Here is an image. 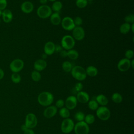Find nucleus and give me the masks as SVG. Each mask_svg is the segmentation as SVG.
<instances>
[{
	"mask_svg": "<svg viewBox=\"0 0 134 134\" xmlns=\"http://www.w3.org/2000/svg\"><path fill=\"white\" fill-rule=\"evenodd\" d=\"M54 97L52 93L49 92H43L38 96V102L40 105L43 106H49L53 102Z\"/></svg>",
	"mask_w": 134,
	"mask_h": 134,
	"instance_id": "f257e3e1",
	"label": "nucleus"
},
{
	"mask_svg": "<svg viewBox=\"0 0 134 134\" xmlns=\"http://www.w3.org/2000/svg\"><path fill=\"white\" fill-rule=\"evenodd\" d=\"M71 73L72 76L75 79L79 81H84L87 76L85 69L80 65L73 66L71 71Z\"/></svg>",
	"mask_w": 134,
	"mask_h": 134,
	"instance_id": "f03ea898",
	"label": "nucleus"
},
{
	"mask_svg": "<svg viewBox=\"0 0 134 134\" xmlns=\"http://www.w3.org/2000/svg\"><path fill=\"white\" fill-rule=\"evenodd\" d=\"M75 41L72 36L70 35L64 36L61 41V47L65 50L72 49L75 46Z\"/></svg>",
	"mask_w": 134,
	"mask_h": 134,
	"instance_id": "7ed1b4c3",
	"label": "nucleus"
},
{
	"mask_svg": "<svg viewBox=\"0 0 134 134\" xmlns=\"http://www.w3.org/2000/svg\"><path fill=\"white\" fill-rule=\"evenodd\" d=\"M52 14L51 7L47 5H42L40 6L37 10V15L42 19H46L50 17Z\"/></svg>",
	"mask_w": 134,
	"mask_h": 134,
	"instance_id": "20e7f679",
	"label": "nucleus"
},
{
	"mask_svg": "<svg viewBox=\"0 0 134 134\" xmlns=\"http://www.w3.org/2000/svg\"><path fill=\"white\" fill-rule=\"evenodd\" d=\"M75 134H88L90 132V127L84 121H78L74 127Z\"/></svg>",
	"mask_w": 134,
	"mask_h": 134,
	"instance_id": "39448f33",
	"label": "nucleus"
},
{
	"mask_svg": "<svg viewBox=\"0 0 134 134\" xmlns=\"http://www.w3.org/2000/svg\"><path fill=\"white\" fill-rule=\"evenodd\" d=\"M74 121L71 119L65 118L62 121L61 125V131L64 133H69L74 129Z\"/></svg>",
	"mask_w": 134,
	"mask_h": 134,
	"instance_id": "423d86ee",
	"label": "nucleus"
},
{
	"mask_svg": "<svg viewBox=\"0 0 134 134\" xmlns=\"http://www.w3.org/2000/svg\"><path fill=\"white\" fill-rule=\"evenodd\" d=\"M96 115L102 120H107L110 118V111L107 107L102 106L96 109Z\"/></svg>",
	"mask_w": 134,
	"mask_h": 134,
	"instance_id": "0eeeda50",
	"label": "nucleus"
},
{
	"mask_svg": "<svg viewBox=\"0 0 134 134\" xmlns=\"http://www.w3.org/2000/svg\"><path fill=\"white\" fill-rule=\"evenodd\" d=\"M24 66V61L20 59L13 60L9 64V69L13 73H18L22 70Z\"/></svg>",
	"mask_w": 134,
	"mask_h": 134,
	"instance_id": "6e6552de",
	"label": "nucleus"
},
{
	"mask_svg": "<svg viewBox=\"0 0 134 134\" xmlns=\"http://www.w3.org/2000/svg\"><path fill=\"white\" fill-rule=\"evenodd\" d=\"M38 123L37 117L33 113H28L26 117L25 125L29 129H32L35 128Z\"/></svg>",
	"mask_w": 134,
	"mask_h": 134,
	"instance_id": "1a4fd4ad",
	"label": "nucleus"
},
{
	"mask_svg": "<svg viewBox=\"0 0 134 134\" xmlns=\"http://www.w3.org/2000/svg\"><path fill=\"white\" fill-rule=\"evenodd\" d=\"M61 24L62 28L67 31H71L75 27L74 24L73 19L69 16L64 17L61 20Z\"/></svg>",
	"mask_w": 134,
	"mask_h": 134,
	"instance_id": "9d476101",
	"label": "nucleus"
},
{
	"mask_svg": "<svg viewBox=\"0 0 134 134\" xmlns=\"http://www.w3.org/2000/svg\"><path fill=\"white\" fill-rule=\"evenodd\" d=\"M85 30L81 26H75L72 30V37L74 40H82L85 37Z\"/></svg>",
	"mask_w": 134,
	"mask_h": 134,
	"instance_id": "9b49d317",
	"label": "nucleus"
},
{
	"mask_svg": "<svg viewBox=\"0 0 134 134\" xmlns=\"http://www.w3.org/2000/svg\"><path fill=\"white\" fill-rule=\"evenodd\" d=\"M131 67L130 60L123 58L120 60L117 64V68L121 72H126L128 71Z\"/></svg>",
	"mask_w": 134,
	"mask_h": 134,
	"instance_id": "f8f14e48",
	"label": "nucleus"
},
{
	"mask_svg": "<svg viewBox=\"0 0 134 134\" xmlns=\"http://www.w3.org/2000/svg\"><path fill=\"white\" fill-rule=\"evenodd\" d=\"M77 103V100L76 99V96L71 95L66 98L64 102V105H65L66 108L69 110H72L76 107Z\"/></svg>",
	"mask_w": 134,
	"mask_h": 134,
	"instance_id": "ddd939ff",
	"label": "nucleus"
},
{
	"mask_svg": "<svg viewBox=\"0 0 134 134\" xmlns=\"http://www.w3.org/2000/svg\"><path fill=\"white\" fill-rule=\"evenodd\" d=\"M58 109L55 106L50 105L43 111V116L47 118H51L57 113Z\"/></svg>",
	"mask_w": 134,
	"mask_h": 134,
	"instance_id": "4468645a",
	"label": "nucleus"
},
{
	"mask_svg": "<svg viewBox=\"0 0 134 134\" xmlns=\"http://www.w3.org/2000/svg\"><path fill=\"white\" fill-rule=\"evenodd\" d=\"M21 11L26 14H29L32 12L34 8V4L30 1L24 2L20 6Z\"/></svg>",
	"mask_w": 134,
	"mask_h": 134,
	"instance_id": "2eb2a0df",
	"label": "nucleus"
},
{
	"mask_svg": "<svg viewBox=\"0 0 134 134\" xmlns=\"http://www.w3.org/2000/svg\"><path fill=\"white\" fill-rule=\"evenodd\" d=\"M47 66V63L45 60L40 59L37 60L34 64V68L37 71H41L44 70Z\"/></svg>",
	"mask_w": 134,
	"mask_h": 134,
	"instance_id": "dca6fc26",
	"label": "nucleus"
},
{
	"mask_svg": "<svg viewBox=\"0 0 134 134\" xmlns=\"http://www.w3.org/2000/svg\"><path fill=\"white\" fill-rule=\"evenodd\" d=\"M55 44L52 41L46 42L44 46V52L47 55H50L55 52Z\"/></svg>",
	"mask_w": 134,
	"mask_h": 134,
	"instance_id": "f3484780",
	"label": "nucleus"
},
{
	"mask_svg": "<svg viewBox=\"0 0 134 134\" xmlns=\"http://www.w3.org/2000/svg\"><path fill=\"white\" fill-rule=\"evenodd\" d=\"M76 98L78 102L83 104L87 103L90 99L89 95L86 92L82 91L77 92Z\"/></svg>",
	"mask_w": 134,
	"mask_h": 134,
	"instance_id": "a211bd4d",
	"label": "nucleus"
},
{
	"mask_svg": "<svg viewBox=\"0 0 134 134\" xmlns=\"http://www.w3.org/2000/svg\"><path fill=\"white\" fill-rule=\"evenodd\" d=\"M2 18L3 21L6 23H9L12 21L13 18L12 12L8 9L2 10Z\"/></svg>",
	"mask_w": 134,
	"mask_h": 134,
	"instance_id": "6ab92c4d",
	"label": "nucleus"
},
{
	"mask_svg": "<svg viewBox=\"0 0 134 134\" xmlns=\"http://www.w3.org/2000/svg\"><path fill=\"white\" fill-rule=\"evenodd\" d=\"M61 18L59 13L54 12L52 13L50 16V20L51 24L53 25H58L61 24Z\"/></svg>",
	"mask_w": 134,
	"mask_h": 134,
	"instance_id": "aec40b11",
	"label": "nucleus"
},
{
	"mask_svg": "<svg viewBox=\"0 0 134 134\" xmlns=\"http://www.w3.org/2000/svg\"><path fill=\"white\" fill-rule=\"evenodd\" d=\"M85 71L86 75L91 77H95L98 74L97 69L93 65L88 66L85 69Z\"/></svg>",
	"mask_w": 134,
	"mask_h": 134,
	"instance_id": "412c9836",
	"label": "nucleus"
},
{
	"mask_svg": "<svg viewBox=\"0 0 134 134\" xmlns=\"http://www.w3.org/2000/svg\"><path fill=\"white\" fill-rule=\"evenodd\" d=\"M95 100L98 104H99L103 106H105L108 103V98H107V97L105 95H104L103 94L98 95L96 97Z\"/></svg>",
	"mask_w": 134,
	"mask_h": 134,
	"instance_id": "4be33fe9",
	"label": "nucleus"
},
{
	"mask_svg": "<svg viewBox=\"0 0 134 134\" xmlns=\"http://www.w3.org/2000/svg\"><path fill=\"white\" fill-rule=\"evenodd\" d=\"M130 27L131 24L127 23H124L120 26L119 31L122 34H127L130 31Z\"/></svg>",
	"mask_w": 134,
	"mask_h": 134,
	"instance_id": "5701e85b",
	"label": "nucleus"
},
{
	"mask_svg": "<svg viewBox=\"0 0 134 134\" xmlns=\"http://www.w3.org/2000/svg\"><path fill=\"white\" fill-rule=\"evenodd\" d=\"M62 7H63L62 3L60 1H55L52 4L51 8L52 11L53 10L54 12L58 13L61 10V9L62 8Z\"/></svg>",
	"mask_w": 134,
	"mask_h": 134,
	"instance_id": "b1692460",
	"label": "nucleus"
},
{
	"mask_svg": "<svg viewBox=\"0 0 134 134\" xmlns=\"http://www.w3.org/2000/svg\"><path fill=\"white\" fill-rule=\"evenodd\" d=\"M79 52L74 49H72L67 51V57H68L71 60H76L79 58Z\"/></svg>",
	"mask_w": 134,
	"mask_h": 134,
	"instance_id": "393cba45",
	"label": "nucleus"
},
{
	"mask_svg": "<svg viewBox=\"0 0 134 134\" xmlns=\"http://www.w3.org/2000/svg\"><path fill=\"white\" fill-rule=\"evenodd\" d=\"M72 68H73L72 64L70 61H64L62 64V68L63 70L65 72H71Z\"/></svg>",
	"mask_w": 134,
	"mask_h": 134,
	"instance_id": "a878e982",
	"label": "nucleus"
},
{
	"mask_svg": "<svg viewBox=\"0 0 134 134\" xmlns=\"http://www.w3.org/2000/svg\"><path fill=\"white\" fill-rule=\"evenodd\" d=\"M59 114L60 116L64 118H68L70 116V113L69 110L66 107H62L59 110Z\"/></svg>",
	"mask_w": 134,
	"mask_h": 134,
	"instance_id": "bb28decb",
	"label": "nucleus"
},
{
	"mask_svg": "<svg viewBox=\"0 0 134 134\" xmlns=\"http://www.w3.org/2000/svg\"><path fill=\"white\" fill-rule=\"evenodd\" d=\"M111 100L116 103H120L122 100V96L118 93H114L111 96Z\"/></svg>",
	"mask_w": 134,
	"mask_h": 134,
	"instance_id": "cd10ccee",
	"label": "nucleus"
},
{
	"mask_svg": "<svg viewBox=\"0 0 134 134\" xmlns=\"http://www.w3.org/2000/svg\"><path fill=\"white\" fill-rule=\"evenodd\" d=\"M31 77L34 81L38 82L41 79V75L39 71L35 70L31 72Z\"/></svg>",
	"mask_w": 134,
	"mask_h": 134,
	"instance_id": "c85d7f7f",
	"label": "nucleus"
},
{
	"mask_svg": "<svg viewBox=\"0 0 134 134\" xmlns=\"http://www.w3.org/2000/svg\"><path fill=\"white\" fill-rule=\"evenodd\" d=\"M88 108L92 110H96L98 107V104L96 101V100L92 99L90 101H88Z\"/></svg>",
	"mask_w": 134,
	"mask_h": 134,
	"instance_id": "c756f323",
	"label": "nucleus"
},
{
	"mask_svg": "<svg viewBox=\"0 0 134 134\" xmlns=\"http://www.w3.org/2000/svg\"><path fill=\"white\" fill-rule=\"evenodd\" d=\"M21 79V76L18 73H13L11 75V80L15 84L20 83Z\"/></svg>",
	"mask_w": 134,
	"mask_h": 134,
	"instance_id": "7c9ffc66",
	"label": "nucleus"
},
{
	"mask_svg": "<svg viewBox=\"0 0 134 134\" xmlns=\"http://www.w3.org/2000/svg\"><path fill=\"white\" fill-rule=\"evenodd\" d=\"M95 118L92 114H88L85 116L84 121L88 125L92 124L95 121Z\"/></svg>",
	"mask_w": 134,
	"mask_h": 134,
	"instance_id": "2f4dec72",
	"label": "nucleus"
},
{
	"mask_svg": "<svg viewBox=\"0 0 134 134\" xmlns=\"http://www.w3.org/2000/svg\"><path fill=\"white\" fill-rule=\"evenodd\" d=\"M75 4L76 6L78 8H84L87 6L88 4V1L87 0H76Z\"/></svg>",
	"mask_w": 134,
	"mask_h": 134,
	"instance_id": "473e14b6",
	"label": "nucleus"
},
{
	"mask_svg": "<svg viewBox=\"0 0 134 134\" xmlns=\"http://www.w3.org/2000/svg\"><path fill=\"white\" fill-rule=\"evenodd\" d=\"M85 116L84 113H83L82 111H77L75 114L74 118L77 121H84Z\"/></svg>",
	"mask_w": 134,
	"mask_h": 134,
	"instance_id": "72a5a7b5",
	"label": "nucleus"
},
{
	"mask_svg": "<svg viewBox=\"0 0 134 134\" xmlns=\"http://www.w3.org/2000/svg\"><path fill=\"white\" fill-rule=\"evenodd\" d=\"M124 20L125 23H127L129 24H132L134 23V15L133 14H130L127 15L124 18Z\"/></svg>",
	"mask_w": 134,
	"mask_h": 134,
	"instance_id": "f704fd0d",
	"label": "nucleus"
},
{
	"mask_svg": "<svg viewBox=\"0 0 134 134\" xmlns=\"http://www.w3.org/2000/svg\"><path fill=\"white\" fill-rule=\"evenodd\" d=\"M73 19L75 26H81L83 23V19L81 17L76 16Z\"/></svg>",
	"mask_w": 134,
	"mask_h": 134,
	"instance_id": "c9c22d12",
	"label": "nucleus"
},
{
	"mask_svg": "<svg viewBox=\"0 0 134 134\" xmlns=\"http://www.w3.org/2000/svg\"><path fill=\"white\" fill-rule=\"evenodd\" d=\"M134 55V52L133 51V50H131V49H129L127 50L125 53V58L128 59L129 60H130L131 59H132Z\"/></svg>",
	"mask_w": 134,
	"mask_h": 134,
	"instance_id": "e433bc0d",
	"label": "nucleus"
},
{
	"mask_svg": "<svg viewBox=\"0 0 134 134\" xmlns=\"http://www.w3.org/2000/svg\"><path fill=\"white\" fill-rule=\"evenodd\" d=\"M64 105V102L63 99H59L58 100H57V102H55V107L58 108H62L63 107V106Z\"/></svg>",
	"mask_w": 134,
	"mask_h": 134,
	"instance_id": "4c0bfd02",
	"label": "nucleus"
},
{
	"mask_svg": "<svg viewBox=\"0 0 134 134\" xmlns=\"http://www.w3.org/2000/svg\"><path fill=\"white\" fill-rule=\"evenodd\" d=\"M7 5L6 0H0V10H3L6 9Z\"/></svg>",
	"mask_w": 134,
	"mask_h": 134,
	"instance_id": "58836bf2",
	"label": "nucleus"
},
{
	"mask_svg": "<svg viewBox=\"0 0 134 134\" xmlns=\"http://www.w3.org/2000/svg\"><path fill=\"white\" fill-rule=\"evenodd\" d=\"M83 84H82V83H81V82H78V83H77L75 85L74 88H75V90L77 92H80V91H82V90L83 89Z\"/></svg>",
	"mask_w": 134,
	"mask_h": 134,
	"instance_id": "ea45409f",
	"label": "nucleus"
},
{
	"mask_svg": "<svg viewBox=\"0 0 134 134\" xmlns=\"http://www.w3.org/2000/svg\"><path fill=\"white\" fill-rule=\"evenodd\" d=\"M60 55L61 57L62 58H65L67 57V50H63L62 49L60 52Z\"/></svg>",
	"mask_w": 134,
	"mask_h": 134,
	"instance_id": "a19ab883",
	"label": "nucleus"
},
{
	"mask_svg": "<svg viewBox=\"0 0 134 134\" xmlns=\"http://www.w3.org/2000/svg\"><path fill=\"white\" fill-rule=\"evenodd\" d=\"M24 134H35V133L34 130H32L31 129L28 128L24 131Z\"/></svg>",
	"mask_w": 134,
	"mask_h": 134,
	"instance_id": "79ce46f5",
	"label": "nucleus"
},
{
	"mask_svg": "<svg viewBox=\"0 0 134 134\" xmlns=\"http://www.w3.org/2000/svg\"><path fill=\"white\" fill-rule=\"evenodd\" d=\"M62 49H63V48L61 47V46H60L59 45H55V52H60Z\"/></svg>",
	"mask_w": 134,
	"mask_h": 134,
	"instance_id": "37998d69",
	"label": "nucleus"
},
{
	"mask_svg": "<svg viewBox=\"0 0 134 134\" xmlns=\"http://www.w3.org/2000/svg\"><path fill=\"white\" fill-rule=\"evenodd\" d=\"M4 76V71L0 68V80H2Z\"/></svg>",
	"mask_w": 134,
	"mask_h": 134,
	"instance_id": "c03bdc74",
	"label": "nucleus"
},
{
	"mask_svg": "<svg viewBox=\"0 0 134 134\" xmlns=\"http://www.w3.org/2000/svg\"><path fill=\"white\" fill-rule=\"evenodd\" d=\"M27 129H28V128L26 126V125H25V124L21 125V129L23 131H24L25 130H26Z\"/></svg>",
	"mask_w": 134,
	"mask_h": 134,
	"instance_id": "a18cd8bd",
	"label": "nucleus"
},
{
	"mask_svg": "<svg viewBox=\"0 0 134 134\" xmlns=\"http://www.w3.org/2000/svg\"><path fill=\"white\" fill-rule=\"evenodd\" d=\"M130 30L132 31V33L134 32V23L131 24V27H130Z\"/></svg>",
	"mask_w": 134,
	"mask_h": 134,
	"instance_id": "49530a36",
	"label": "nucleus"
},
{
	"mask_svg": "<svg viewBox=\"0 0 134 134\" xmlns=\"http://www.w3.org/2000/svg\"><path fill=\"white\" fill-rule=\"evenodd\" d=\"M40 3L43 5H46V4L47 3V0H39Z\"/></svg>",
	"mask_w": 134,
	"mask_h": 134,
	"instance_id": "de8ad7c7",
	"label": "nucleus"
},
{
	"mask_svg": "<svg viewBox=\"0 0 134 134\" xmlns=\"http://www.w3.org/2000/svg\"><path fill=\"white\" fill-rule=\"evenodd\" d=\"M133 64H134V60L133 59V60H132L131 61H130V65H131V67L132 69H133V68H134V65H133Z\"/></svg>",
	"mask_w": 134,
	"mask_h": 134,
	"instance_id": "09e8293b",
	"label": "nucleus"
},
{
	"mask_svg": "<svg viewBox=\"0 0 134 134\" xmlns=\"http://www.w3.org/2000/svg\"><path fill=\"white\" fill-rule=\"evenodd\" d=\"M2 10H0V17L2 16Z\"/></svg>",
	"mask_w": 134,
	"mask_h": 134,
	"instance_id": "8fccbe9b",
	"label": "nucleus"
},
{
	"mask_svg": "<svg viewBox=\"0 0 134 134\" xmlns=\"http://www.w3.org/2000/svg\"><path fill=\"white\" fill-rule=\"evenodd\" d=\"M47 1H50V2H54V1H57V0H47Z\"/></svg>",
	"mask_w": 134,
	"mask_h": 134,
	"instance_id": "3c124183",
	"label": "nucleus"
},
{
	"mask_svg": "<svg viewBox=\"0 0 134 134\" xmlns=\"http://www.w3.org/2000/svg\"><path fill=\"white\" fill-rule=\"evenodd\" d=\"M87 1H93V0H87Z\"/></svg>",
	"mask_w": 134,
	"mask_h": 134,
	"instance_id": "603ef678",
	"label": "nucleus"
},
{
	"mask_svg": "<svg viewBox=\"0 0 134 134\" xmlns=\"http://www.w3.org/2000/svg\"><path fill=\"white\" fill-rule=\"evenodd\" d=\"M0 22H1V20H0Z\"/></svg>",
	"mask_w": 134,
	"mask_h": 134,
	"instance_id": "864d4df0",
	"label": "nucleus"
}]
</instances>
